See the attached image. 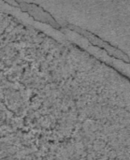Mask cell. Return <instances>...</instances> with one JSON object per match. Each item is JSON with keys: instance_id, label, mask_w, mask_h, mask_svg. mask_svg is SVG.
Masks as SVG:
<instances>
[{"instance_id": "7a4b0ae2", "label": "cell", "mask_w": 130, "mask_h": 160, "mask_svg": "<svg viewBox=\"0 0 130 160\" xmlns=\"http://www.w3.org/2000/svg\"><path fill=\"white\" fill-rule=\"evenodd\" d=\"M20 6L22 8V9H23V10L27 11L28 13H30L37 20H39V21H42V22H49V23H52L53 26L59 27V24L56 23V22L52 19V17L51 15H49L48 13H46L41 8H38L36 5L24 3V2L20 3Z\"/></svg>"}, {"instance_id": "6da1fadb", "label": "cell", "mask_w": 130, "mask_h": 160, "mask_svg": "<svg viewBox=\"0 0 130 160\" xmlns=\"http://www.w3.org/2000/svg\"><path fill=\"white\" fill-rule=\"evenodd\" d=\"M68 26H69L72 30H74V31H76V32H78V33H80V34H82V35H83V36H84L85 38H87V39H88L89 41H91L94 45L100 46V47L104 48L105 50H107L111 54L114 55L115 57H117V58H119V59H122V60H124V61L129 62V58H128V56L126 54V52H123L122 51H120V50L114 48L113 46H112V45H110L109 43L105 42L103 39H101V38H97L94 34L88 32L87 30H83V29H82L81 27H77V26H75V25H68Z\"/></svg>"}]
</instances>
